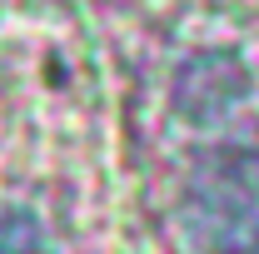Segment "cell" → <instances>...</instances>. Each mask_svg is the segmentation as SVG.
Here are the masks:
<instances>
[{
  "instance_id": "cell-2",
  "label": "cell",
  "mask_w": 259,
  "mask_h": 254,
  "mask_svg": "<svg viewBox=\"0 0 259 254\" xmlns=\"http://www.w3.org/2000/svg\"><path fill=\"white\" fill-rule=\"evenodd\" d=\"M0 254H55V244L30 215L0 209Z\"/></svg>"
},
{
  "instance_id": "cell-1",
  "label": "cell",
  "mask_w": 259,
  "mask_h": 254,
  "mask_svg": "<svg viewBox=\"0 0 259 254\" xmlns=\"http://www.w3.org/2000/svg\"><path fill=\"white\" fill-rule=\"evenodd\" d=\"M180 220L199 254H259V150L229 145L204 155L190 170Z\"/></svg>"
}]
</instances>
